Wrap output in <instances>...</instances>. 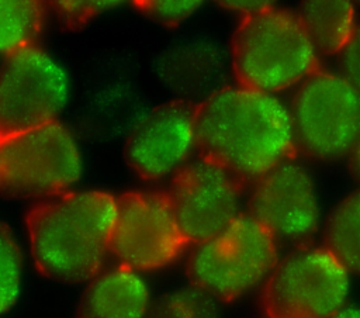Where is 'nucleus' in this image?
Segmentation results:
<instances>
[{
  "instance_id": "nucleus-11",
  "label": "nucleus",
  "mask_w": 360,
  "mask_h": 318,
  "mask_svg": "<svg viewBox=\"0 0 360 318\" xmlns=\"http://www.w3.org/2000/svg\"><path fill=\"white\" fill-rule=\"evenodd\" d=\"M248 214L274 239L300 242L315 234L321 198L311 172L290 159L252 182Z\"/></svg>"
},
{
  "instance_id": "nucleus-4",
  "label": "nucleus",
  "mask_w": 360,
  "mask_h": 318,
  "mask_svg": "<svg viewBox=\"0 0 360 318\" xmlns=\"http://www.w3.org/2000/svg\"><path fill=\"white\" fill-rule=\"evenodd\" d=\"M83 172L79 144L59 121L0 134V194L35 200L72 190Z\"/></svg>"
},
{
  "instance_id": "nucleus-10",
  "label": "nucleus",
  "mask_w": 360,
  "mask_h": 318,
  "mask_svg": "<svg viewBox=\"0 0 360 318\" xmlns=\"http://www.w3.org/2000/svg\"><path fill=\"white\" fill-rule=\"evenodd\" d=\"M243 186L229 170L202 156L188 160L172 177L166 194L188 245L212 238L242 214Z\"/></svg>"
},
{
  "instance_id": "nucleus-16",
  "label": "nucleus",
  "mask_w": 360,
  "mask_h": 318,
  "mask_svg": "<svg viewBox=\"0 0 360 318\" xmlns=\"http://www.w3.org/2000/svg\"><path fill=\"white\" fill-rule=\"evenodd\" d=\"M352 274L360 276V190L342 198L323 228V245Z\"/></svg>"
},
{
  "instance_id": "nucleus-23",
  "label": "nucleus",
  "mask_w": 360,
  "mask_h": 318,
  "mask_svg": "<svg viewBox=\"0 0 360 318\" xmlns=\"http://www.w3.org/2000/svg\"><path fill=\"white\" fill-rule=\"evenodd\" d=\"M224 4H226V7H229L231 10H235L238 13H240L242 17H243V15L252 14V13H255V11L269 6L270 3H267V1H252V0L246 1V0H242V1H226Z\"/></svg>"
},
{
  "instance_id": "nucleus-3",
  "label": "nucleus",
  "mask_w": 360,
  "mask_h": 318,
  "mask_svg": "<svg viewBox=\"0 0 360 318\" xmlns=\"http://www.w3.org/2000/svg\"><path fill=\"white\" fill-rule=\"evenodd\" d=\"M229 62L239 86L277 94L316 72L319 52L295 11L269 4L242 17Z\"/></svg>"
},
{
  "instance_id": "nucleus-15",
  "label": "nucleus",
  "mask_w": 360,
  "mask_h": 318,
  "mask_svg": "<svg viewBox=\"0 0 360 318\" xmlns=\"http://www.w3.org/2000/svg\"><path fill=\"white\" fill-rule=\"evenodd\" d=\"M295 13L319 53L338 55L357 25L354 6L347 0H308Z\"/></svg>"
},
{
  "instance_id": "nucleus-25",
  "label": "nucleus",
  "mask_w": 360,
  "mask_h": 318,
  "mask_svg": "<svg viewBox=\"0 0 360 318\" xmlns=\"http://www.w3.org/2000/svg\"><path fill=\"white\" fill-rule=\"evenodd\" d=\"M329 318H360V308L353 305H345Z\"/></svg>"
},
{
  "instance_id": "nucleus-9",
  "label": "nucleus",
  "mask_w": 360,
  "mask_h": 318,
  "mask_svg": "<svg viewBox=\"0 0 360 318\" xmlns=\"http://www.w3.org/2000/svg\"><path fill=\"white\" fill-rule=\"evenodd\" d=\"M186 246L166 191H128L117 197L110 253L118 265L139 273L160 269Z\"/></svg>"
},
{
  "instance_id": "nucleus-1",
  "label": "nucleus",
  "mask_w": 360,
  "mask_h": 318,
  "mask_svg": "<svg viewBox=\"0 0 360 318\" xmlns=\"http://www.w3.org/2000/svg\"><path fill=\"white\" fill-rule=\"evenodd\" d=\"M197 151L252 183L297 151L290 107L277 94L224 86L197 104Z\"/></svg>"
},
{
  "instance_id": "nucleus-20",
  "label": "nucleus",
  "mask_w": 360,
  "mask_h": 318,
  "mask_svg": "<svg viewBox=\"0 0 360 318\" xmlns=\"http://www.w3.org/2000/svg\"><path fill=\"white\" fill-rule=\"evenodd\" d=\"M135 4L146 17L166 25L184 21L201 6L197 0H142Z\"/></svg>"
},
{
  "instance_id": "nucleus-21",
  "label": "nucleus",
  "mask_w": 360,
  "mask_h": 318,
  "mask_svg": "<svg viewBox=\"0 0 360 318\" xmlns=\"http://www.w3.org/2000/svg\"><path fill=\"white\" fill-rule=\"evenodd\" d=\"M118 4L121 3L111 0H65L53 1L51 7L66 25H80Z\"/></svg>"
},
{
  "instance_id": "nucleus-6",
  "label": "nucleus",
  "mask_w": 360,
  "mask_h": 318,
  "mask_svg": "<svg viewBox=\"0 0 360 318\" xmlns=\"http://www.w3.org/2000/svg\"><path fill=\"white\" fill-rule=\"evenodd\" d=\"M297 149L318 160L349 156L360 141V91L339 72L318 69L290 107Z\"/></svg>"
},
{
  "instance_id": "nucleus-19",
  "label": "nucleus",
  "mask_w": 360,
  "mask_h": 318,
  "mask_svg": "<svg viewBox=\"0 0 360 318\" xmlns=\"http://www.w3.org/2000/svg\"><path fill=\"white\" fill-rule=\"evenodd\" d=\"M22 255L8 227L0 222V315L10 311L21 293Z\"/></svg>"
},
{
  "instance_id": "nucleus-7",
  "label": "nucleus",
  "mask_w": 360,
  "mask_h": 318,
  "mask_svg": "<svg viewBox=\"0 0 360 318\" xmlns=\"http://www.w3.org/2000/svg\"><path fill=\"white\" fill-rule=\"evenodd\" d=\"M350 273L325 248L304 245L277 260L263 283L267 318H329L346 305Z\"/></svg>"
},
{
  "instance_id": "nucleus-24",
  "label": "nucleus",
  "mask_w": 360,
  "mask_h": 318,
  "mask_svg": "<svg viewBox=\"0 0 360 318\" xmlns=\"http://www.w3.org/2000/svg\"><path fill=\"white\" fill-rule=\"evenodd\" d=\"M349 162H350V170L356 180L360 183V141L354 146V149L349 155Z\"/></svg>"
},
{
  "instance_id": "nucleus-18",
  "label": "nucleus",
  "mask_w": 360,
  "mask_h": 318,
  "mask_svg": "<svg viewBox=\"0 0 360 318\" xmlns=\"http://www.w3.org/2000/svg\"><path fill=\"white\" fill-rule=\"evenodd\" d=\"M146 318H221V308L218 300L190 286L160 297Z\"/></svg>"
},
{
  "instance_id": "nucleus-14",
  "label": "nucleus",
  "mask_w": 360,
  "mask_h": 318,
  "mask_svg": "<svg viewBox=\"0 0 360 318\" xmlns=\"http://www.w3.org/2000/svg\"><path fill=\"white\" fill-rule=\"evenodd\" d=\"M225 59L219 48L204 39H187L167 51L162 61L166 84L183 97L201 96V101L219 90ZM200 101V103H201Z\"/></svg>"
},
{
  "instance_id": "nucleus-2",
  "label": "nucleus",
  "mask_w": 360,
  "mask_h": 318,
  "mask_svg": "<svg viewBox=\"0 0 360 318\" xmlns=\"http://www.w3.org/2000/svg\"><path fill=\"white\" fill-rule=\"evenodd\" d=\"M117 214V197L70 190L32 205L25 224L41 274L63 283L90 281L103 270Z\"/></svg>"
},
{
  "instance_id": "nucleus-13",
  "label": "nucleus",
  "mask_w": 360,
  "mask_h": 318,
  "mask_svg": "<svg viewBox=\"0 0 360 318\" xmlns=\"http://www.w3.org/2000/svg\"><path fill=\"white\" fill-rule=\"evenodd\" d=\"M150 305L149 287L141 273L117 265L89 281L82 318H146Z\"/></svg>"
},
{
  "instance_id": "nucleus-12",
  "label": "nucleus",
  "mask_w": 360,
  "mask_h": 318,
  "mask_svg": "<svg viewBox=\"0 0 360 318\" xmlns=\"http://www.w3.org/2000/svg\"><path fill=\"white\" fill-rule=\"evenodd\" d=\"M197 104L174 100L153 108L132 129L125 145L129 167L143 180L173 177L197 149Z\"/></svg>"
},
{
  "instance_id": "nucleus-17",
  "label": "nucleus",
  "mask_w": 360,
  "mask_h": 318,
  "mask_svg": "<svg viewBox=\"0 0 360 318\" xmlns=\"http://www.w3.org/2000/svg\"><path fill=\"white\" fill-rule=\"evenodd\" d=\"M45 17L37 0H0V56L7 58L35 45Z\"/></svg>"
},
{
  "instance_id": "nucleus-22",
  "label": "nucleus",
  "mask_w": 360,
  "mask_h": 318,
  "mask_svg": "<svg viewBox=\"0 0 360 318\" xmlns=\"http://www.w3.org/2000/svg\"><path fill=\"white\" fill-rule=\"evenodd\" d=\"M336 56L339 73L360 91V24Z\"/></svg>"
},
{
  "instance_id": "nucleus-5",
  "label": "nucleus",
  "mask_w": 360,
  "mask_h": 318,
  "mask_svg": "<svg viewBox=\"0 0 360 318\" xmlns=\"http://www.w3.org/2000/svg\"><path fill=\"white\" fill-rule=\"evenodd\" d=\"M276 239L248 212L212 238L194 245L187 260L191 286L232 301L264 283L277 262Z\"/></svg>"
},
{
  "instance_id": "nucleus-8",
  "label": "nucleus",
  "mask_w": 360,
  "mask_h": 318,
  "mask_svg": "<svg viewBox=\"0 0 360 318\" xmlns=\"http://www.w3.org/2000/svg\"><path fill=\"white\" fill-rule=\"evenodd\" d=\"M69 91L65 68L37 44L4 58L0 66V134L58 121Z\"/></svg>"
}]
</instances>
